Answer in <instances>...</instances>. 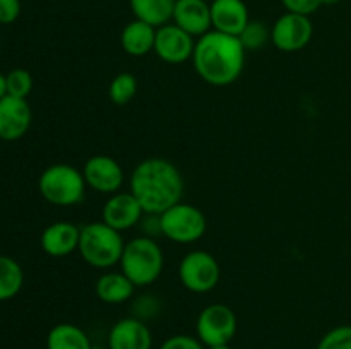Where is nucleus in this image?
Listing matches in <instances>:
<instances>
[{
	"label": "nucleus",
	"mask_w": 351,
	"mask_h": 349,
	"mask_svg": "<svg viewBox=\"0 0 351 349\" xmlns=\"http://www.w3.org/2000/svg\"><path fill=\"white\" fill-rule=\"evenodd\" d=\"M130 192L147 214H161L184 197V177L165 157L143 159L130 173Z\"/></svg>",
	"instance_id": "1"
},
{
	"label": "nucleus",
	"mask_w": 351,
	"mask_h": 349,
	"mask_svg": "<svg viewBox=\"0 0 351 349\" xmlns=\"http://www.w3.org/2000/svg\"><path fill=\"white\" fill-rule=\"evenodd\" d=\"M245 53L239 36L211 29L195 41L192 64L206 84L226 88L242 75Z\"/></svg>",
	"instance_id": "2"
},
{
	"label": "nucleus",
	"mask_w": 351,
	"mask_h": 349,
	"mask_svg": "<svg viewBox=\"0 0 351 349\" xmlns=\"http://www.w3.org/2000/svg\"><path fill=\"white\" fill-rule=\"evenodd\" d=\"M120 270L129 277L136 287H146L156 283L165 267V255L161 246L149 236H136L125 242Z\"/></svg>",
	"instance_id": "3"
},
{
	"label": "nucleus",
	"mask_w": 351,
	"mask_h": 349,
	"mask_svg": "<svg viewBox=\"0 0 351 349\" xmlns=\"http://www.w3.org/2000/svg\"><path fill=\"white\" fill-rule=\"evenodd\" d=\"M125 242L122 233L103 221L89 222L81 228L77 252L82 260L95 269H110L120 263Z\"/></svg>",
	"instance_id": "4"
},
{
	"label": "nucleus",
	"mask_w": 351,
	"mask_h": 349,
	"mask_svg": "<svg viewBox=\"0 0 351 349\" xmlns=\"http://www.w3.org/2000/svg\"><path fill=\"white\" fill-rule=\"evenodd\" d=\"M84 174L67 163H57L43 170L38 178V190L41 197L57 207H71L84 201Z\"/></svg>",
	"instance_id": "5"
},
{
	"label": "nucleus",
	"mask_w": 351,
	"mask_h": 349,
	"mask_svg": "<svg viewBox=\"0 0 351 349\" xmlns=\"http://www.w3.org/2000/svg\"><path fill=\"white\" fill-rule=\"evenodd\" d=\"M161 235L173 243L189 245L206 235L208 219L204 212L187 202H178L160 214Z\"/></svg>",
	"instance_id": "6"
},
{
	"label": "nucleus",
	"mask_w": 351,
	"mask_h": 349,
	"mask_svg": "<svg viewBox=\"0 0 351 349\" xmlns=\"http://www.w3.org/2000/svg\"><path fill=\"white\" fill-rule=\"evenodd\" d=\"M178 279L191 293L206 294L219 284L221 267L213 253L206 250H192L180 260Z\"/></svg>",
	"instance_id": "7"
},
{
	"label": "nucleus",
	"mask_w": 351,
	"mask_h": 349,
	"mask_svg": "<svg viewBox=\"0 0 351 349\" xmlns=\"http://www.w3.org/2000/svg\"><path fill=\"white\" fill-rule=\"evenodd\" d=\"M237 328H239V320L235 311L225 303H213L202 308L195 322L197 339L206 348L230 344L235 337Z\"/></svg>",
	"instance_id": "8"
},
{
	"label": "nucleus",
	"mask_w": 351,
	"mask_h": 349,
	"mask_svg": "<svg viewBox=\"0 0 351 349\" xmlns=\"http://www.w3.org/2000/svg\"><path fill=\"white\" fill-rule=\"evenodd\" d=\"M314 36V24L311 17L300 14L285 12L271 27V41L274 47L285 53L300 51L311 43Z\"/></svg>",
	"instance_id": "9"
},
{
	"label": "nucleus",
	"mask_w": 351,
	"mask_h": 349,
	"mask_svg": "<svg viewBox=\"0 0 351 349\" xmlns=\"http://www.w3.org/2000/svg\"><path fill=\"white\" fill-rule=\"evenodd\" d=\"M82 174L89 188L105 195L120 192L125 180L122 164L115 157L106 156V154H96L89 157L82 168Z\"/></svg>",
	"instance_id": "10"
},
{
	"label": "nucleus",
	"mask_w": 351,
	"mask_h": 349,
	"mask_svg": "<svg viewBox=\"0 0 351 349\" xmlns=\"http://www.w3.org/2000/svg\"><path fill=\"white\" fill-rule=\"evenodd\" d=\"M195 40L194 36L178 27L177 24L168 23L156 27V40H154V53L160 60L167 64L178 65L192 60Z\"/></svg>",
	"instance_id": "11"
},
{
	"label": "nucleus",
	"mask_w": 351,
	"mask_h": 349,
	"mask_svg": "<svg viewBox=\"0 0 351 349\" xmlns=\"http://www.w3.org/2000/svg\"><path fill=\"white\" fill-rule=\"evenodd\" d=\"M144 214L146 212L143 205L134 197L132 192H117L110 195L108 201L103 204L101 221L122 233L139 224Z\"/></svg>",
	"instance_id": "12"
},
{
	"label": "nucleus",
	"mask_w": 351,
	"mask_h": 349,
	"mask_svg": "<svg viewBox=\"0 0 351 349\" xmlns=\"http://www.w3.org/2000/svg\"><path fill=\"white\" fill-rule=\"evenodd\" d=\"M33 113L26 99L3 96L0 99V139L12 142L26 135L31 127Z\"/></svg>",
	"instance_id": "13"
},
{
	"label": "nucleus",
	"mask_w": 351,
	"mask_h": 349,
	"mask_svg": "<svg viewBox=\"0 0 351 349\" xmlns=\"http://www.w3.org/2000/svg\"><path fill=\"white\" fill-rule=\"evenodd\" d=\"M153 334L144 320L136 317L120 318L108 332V349H151Z\"/></svg>",
	"instance_id": "14"
},
{
	"label": "nucleus",
	"mask_w": 351,
	"mask_h": 349,
	"mask_svg": "<svg viewBox=\"0 0 351 349\" xmlns=\"http://www.w3.org/2000/svg\"><path fill=\"white\" fill-rule=\"evenodd\" d=\"M171 23L187 31L191 36L201 38L213 29L211 3L206 0H177Z\"/></svg>",
	"instance_id": "15"
},
{
	"label": "nucleus",
	"mask_w": 351,
	"mask_h": 349,
	"mask_svg": "<svg viewBox=\"0 0 351 349\" xmlns=\"http://www.w3.org/2000/svg\"><path fill=\"white\" fill-rule=\"evenodd\" d=\"M79 238H81L79 226L69 221H57L43 229L40 236V245L47 255L60 259L77 250Z\"/></svg>",
	"instance_id": "16"
},
{
	"label": "nucleus",
	"mask_w": 351,
	"mask_h": 349,
	"mask_svg": "<svg viewBox=\"0 0 351 349\" xmlns=\"http://www.w3.org/2000/svg\"><path fill=\"white\" fill-rule=\"evenodd\" d=\"M211 23L215 31L240 36L250 23L249 7L243 0H213Z\"/></svg>",
	"instance_id": "17"
},
{
	"label": "nucleus",
	"mask_w": 351,
	"mask_h": 349,
	"mask_svg": "<svg viewBox=\"0 0 351 349\" xmlns=\"http://www.w3.org/2000/svg\"><path fill=\"white\" fill-rule=\"evenodd\" d=\"M134 291H136V286L122 270H119V272L108 270V272L101 274L95 284L96 296L106 305L125 303L134 296Z\"/></svg>",
	"instance_id": "18"
},
{
	"label": "nucleus",
	"mask_w": 351,
	"mask_h": 349,
	"mask_svg": "<svg viewBox=\"0 0 351 349\" xmlns=\"http://www.w3.org/2000/svg\"><path fill=\"white\" fill-rule=\"evenodd\" d=\"M156 27L144 21L134 19L120 33V44L130 57H146L154 50Z\"/></svg>",
	"instance_id": "19"
},
{
	"label": "nucleus",
	"mask_w": 351,
	"mask_h": 349,
	"mask_svg": "<svg viewBox=\"0 0 351 349\" xmlns=\"http://www.w3.org/2000/svg\"><path fill=\"white\" fill-rule=\"evenodd\" d=\"M177 0H129L134 17L154 27L168 24L173 17Z\"/></svg>",
	"instance_id": "20"
},
{
	"label": "nucleus",
	"mask_w": 351,
	"mask_h": 349,
	"mask_svg": "<svg viewBox=\"0 0 351 349\" xmlns=\"http://www.w3.org/2000/svg\"><path fill=\"white\" fill-rule=\"evenodd\" d=\"M47 349H93V342L77 325L57 324L48 332Z\"/></svg>",
	"instance_id": "21"
},
{
	"label": "nucleus",
	"mask_w": 351,
	"mask_h": 349,
	"mask_svg": "<svg viewBox=\"0 0 351 349\" xmlns=\"http://www.w3.org/2000/svg\"><path fill=\"white\" fill-rule=\"evenodd\" d=\"M24 283L23 267L12 257L0 255V301L16 296Z\"/></svg>",
	"instance_id": "22"
},
{
	"label": "nucleus",
	"mask_w": 351,
	"mask_h": 349,
	"mask_svg": "<svg viewBox=\"0 0 351 349\" xmlns=\"http://www.w3.org/2000/svg\"><path fill=\"white\" fill-rule=\"evenodd\" d=\"M137 92V79L130 72H120L112 79L108 86V98L113 105L125 106L134 99Z\"/></svg>",
	"instance_id": "23"
},
{
	"label": "nucleus",
	"mask_w": 351,
	"mask_h": 349,
	"mask_svg": "<svg viewBox=\"0 0 351 349\" xmlns=\"http://www.w3.org/2000/svg\"><path fill=\"white\" fill-rule=\"evenodd\" d=\"M239 40L245 51H257L266 47L267 41H271V29L263 21H250L240 33Z\"/></svg>",
	"instance_id": "24"
},
{
	"label": "nucleus",
	"mask_w": 351,
	"mask_h": 349,
	"mask_svg": "<svg viewBox=\"0 0 351 349\" xmlns=\"http://www.w3.org/2000/svg\"><path fill=\"white\" fill-rule=\"evenodd\" d=\"M7 94L26 99L33 91V75L26 68H14L5 75Z\"/></svg>",
	"instance_id": "25"
},
{
	"label": "nucleus",
	"mask_w": 351,
	"mask_h": 349,
	"mask_svg": "<svg viewBox=\"0 0 351 349\" xmlns=\"http://www.w3.org/2000/svg\"><path fill=\"white\" fill-rule=\"evenodd\" d=\"M317 349H351V325H338L326 332Z\"/></svg>",
	"instance_id": "26"
},
{
	"label": "nucleus",
	"mask_w": 351,
	"mask_h": 349,
	"mask_svg": "<svg viewBox=\"0 0 351 349\" xmlns=\"http://www.w3.org/2000/svg\"><path fill=\"white\" fill-rule=\"evenodd\" d=\"M281 3L287 9V12L300 14V16L307 17H311L312 14H315L324 5L322 0H281Z\"/></svg>",
	"instance_id": "27"
},
{
	"label": "nucleus",
	"mask_w": 351,
	"mask_h": 349,
	"mask_svg": "<svg viewBox=\"0 0 351 349\" xmlns=\"http://www.w3.org/2000/svg\"><path fill=\"white\" fill-rule=\"evenodd\" d=\"M160 349H204V344L197 337L187 334H177L168 337Z\"/></svg>",
	"instance_id": "28"
},
{
	"label": "nucleus",
	"mask_w": 351,
	"mask_h": 349,
	"mask_svg": "<svg viewBox=\"0 0 351 349\" xmlns=\"http://www.w3.org/2000/svg\"><path fill=\"white\" fill-rule=\"evenodd\" d=\"M134 310H136L134 311V313H136L134 317L146 322V318L154 317V315L158 313V310H160V303H158L153 296H141L139 300L134 303Z\"/></svg>",
	"instance_id": "29"
},
{
	"label": "nucleus",
	"mask_w": 351,
	"mask_h": 349,
	"mask_svg": "<svg viewBox=\"0 0 351 349\" xmlns=\"http://www.w3.org/2000/svg\"><path fill=\"white\" fill-rule=\"evenodd\" d=\"M21 16V0H0V24L16 23Z\"/></svg>",
	"instance_id": "30"
},
{
	"label": "nucleus",
	"mask_w": 351,
	"mask_h": 349,
	"mask_svg": "<svg viewBox=\"0 0 351 349\" xmlns=\"http://www.w3.org/2000/svg\"><path fill=\"white\" fill-rule=\"evenodd\" d=\"M139 224L143 226L144 236H149V238H153V236L161 235L160 214H147L146 212V216H143V219H141Z\"/></svg>",
	"instance_id": "31"
},
{
	"label": "nucleus",
	"mask_w": 351,
	"mask_h": 349,
	"mask_svg": "<svg viewBox=\"0 0 351 349\" xmlns=\"http://www.w3.org/2000/svg\"><path fill=\"white\" fill-rule=\"evenodd\" d=\"M7 96V84H5V75L0 74V99Z\"/></svg>",
	"instance_id": "32"
},
{
	"label": "nucleus",
	"mask_w": 351,
	"mask_h": 349,
	"mask_svg": "<svg viewBox=\"0 0 351 349\" xmlns=\"http://www.w3.org/2000/svg\"><path fill=\"white\" fill-rule=\"evenodd\" d=\"M206 349H232V348H230V344H218V346H209V348Z\"/></svg>",
	"instance_id": "33"
},
{
	"label": "nucleus",
	"mask_w": 351,
	"mask_h": 349,
	"mask_svg": "<svg viewBox=\"0 0 351 349\" xmlns=\"http://www.w3.org/2000/svg\"><path fill=\"white\" fill-rule=\"evenodd\" d=\"M322 2H324V5H336L339 0H322Z\"/></svg>",
	"instance_id": "34"
}]
</instances>
